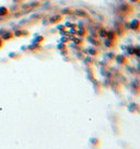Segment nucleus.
<instances>
[{
	"mask_svg": "<svg viewBox=\"0 0 140 149\" xmlns=\"http://www.w3.org/2000/svg\"><path fill=\"white\" fill-rule=\"evenodd\" d=\"M90 141H91V143H93L94 145H98V144H100V140H98V139H96V138H91V139H90Z\"/></svg>",
	"mask_w": 140,
	"mask_h": 149,
	"instance_id": "nucleus-6",
	"label": "nucleus"
},
{
	"mask_svg": "<svg viewBox=\"0 0 140 149\" xmlns=\"http://www.w3.org/2000/svg\"><path fill=\"white\" fill-rule=\"evenodd\" d=\"M131 2H139L140 0H130Z\"/></svg>",
	"mask_w": 140,
	"mask_h": 149,
	"instance_id": "nucleus-7",
	"label": "nucleus"
},
{
	"mask_svg": "<svg viewBox=\"0 0 140 149\" xmlns=\"http://www.w3.org/2000/svg\"><path fill=\"white\" fill-rule=\"evenodd\" d=\"M100 36H101V37H106V36H107V31H106V30H104V29L100 30Z\"/></svg>",
	"mask_w": 140,
	"mask_h": 149,
	"instance_id": "nucleus-4",
	"label": "nucleus"
},
{
	"mask_svg": "<svg viewBox=\"0 0 140 149\" xmlns=\"http://www.w3.org/2000/svg\"><path fill=\"white\" fill-rule=\"evenodd\" d=\"M116 61L118 63V64H125V63L127 61V58L125 57V56L119 55L116 57Z\"/></svg>",
	"mask_w": 140,
	"mask_h": 149,
	"instance_id": "nucleus-2",
	"label": "nucleus"
},
{
	"mask_svg": "<svg viewBox=\"0 0 140 149\" xmlns=\"http://www.w3.org/2000/svg\"><path fill=\"white\" fill-rule=\"evenodd\" d=\"M105 46L106 47H111V46H113L114 45V42H113V40H110V38H107L106 37V40H105Z\"/></svg>",
	"mask_w": 140,
	"mask_h": 149,
	"instance_id": "nucleus-3",
	"label": "nucleus"
},
{
	"mask_svg": "<svg viewBox=\"0 0 140 149\" xmlns=\"http://www.w3.org/2000/svg\"><path fill=\"white\" fill-rule=\"evenodd\" d=\"M137 57H140V47H137V48H135V53H134Z\"/></svg>",
	"mask_w": 140,
	"mask_h": 149,
	"instance_id": "nucleus-5",
	"label": "nucleus"
},
{
	"mask_svg": "<svg viewBox=\"0 0 140 149\" xmlns=\"http://www.w3.org/2000/svg\"><path fill=\"white\" fill-rule=\"evenodd\" d=\"M130 28L134 31H138L140 29V21H138V20H132L130 23Z\"/></svg>",
	"mask_w": 140,
	"mask_h": 149,
	"instance_id": "nucleus-1",
	"label": "nucleus"
}]
</instances>
